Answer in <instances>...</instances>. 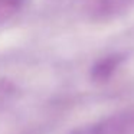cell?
Returning a JSON list of instances; mask_svg holds the SVG:
<instances>
[{
  "mask_svg": "<svg viewBox=\"0 0 134 134\" xmlns=\"http://www.w3.org/2000/svg\"><path fill=\"white\" fill-rule=\"evenodd\" d=\"M71 134H134V111L122 113L95 124L76 128Z\"/></svg>",
  "mask_w": 134,
  "mask_h": 134,
  "instance_id": "6da1fadb",
  "label": "cell"
},
{
  "mask_svg": "<svg viewBox=\"0 0 134 134\" xmlns=\"http://www.w3.org/2000/svg\"><path fill=\"white\" fill-rule=\"evenodd\" d=\"M120 61H121V56H108L105 59L98 61L94 65L92 71H91L92 79L94 81H104V79H107L115 71Z\"/></svg>",
  "mask_w": 134,
  "mask_h": 134,
  "instance_id": "7a4b0ae2",
  "label": "cell"
}]
</instances>
